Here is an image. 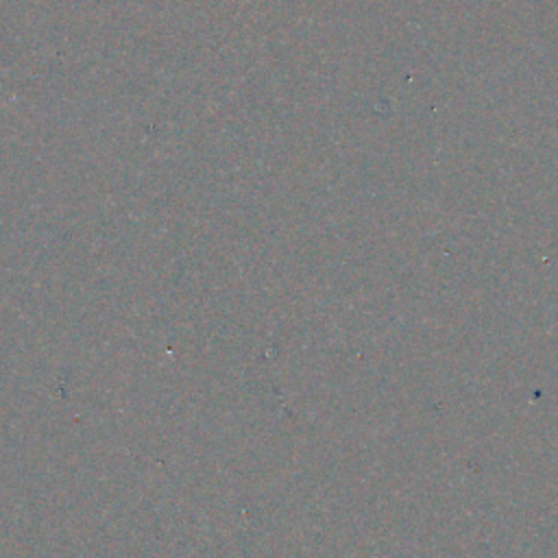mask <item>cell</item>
Listing matches in <instances>:
<instances>
[{
	"label": "cell",
	"instance_id": "1",
	"mask_svg": "<svg viewBox=\"0 0 558 558\" xmlns=\"http://www.w3.org/2000/svg\"><path fill=\"white\" fill-rule=\"evenodd\" d=\"M0 70H4V68H0Z\"/></svg>",
	"mask_w": 558,
	"mask_h": 558
}]
</instances>
